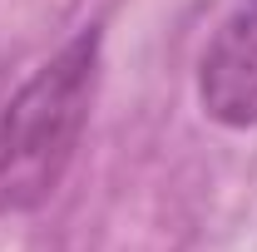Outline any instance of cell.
Masks as SVG:
<instances>
[{"mask_svg":"<svg viewBox=\"0 0 257 252\" xmlns=\"http://www.w3.org/2000/svg\"><path fill=\"white\" fill-rule=\"evenodd\" d=\"M198 104L223 129L257 124V0H237L198 60Z\"/></svg>","mask_w":257,"mask_h":252,"instance_id":"cell-2","label":"cell"},{"mask_svg":"<svg viewBox=\"0 0 257 252\" xmlns=\"http://www.w3.org/2000/svg\"><path fill=\"white\" fill-rule=\"evenodd\" d=\"M99 84V30L60 45L0 109V218L35 213L60 188L89 124Z\"/></svg>","mask_w":257,"mask_h":252,"instance_id":"cell-1","label":"cell"}]
</instances>
